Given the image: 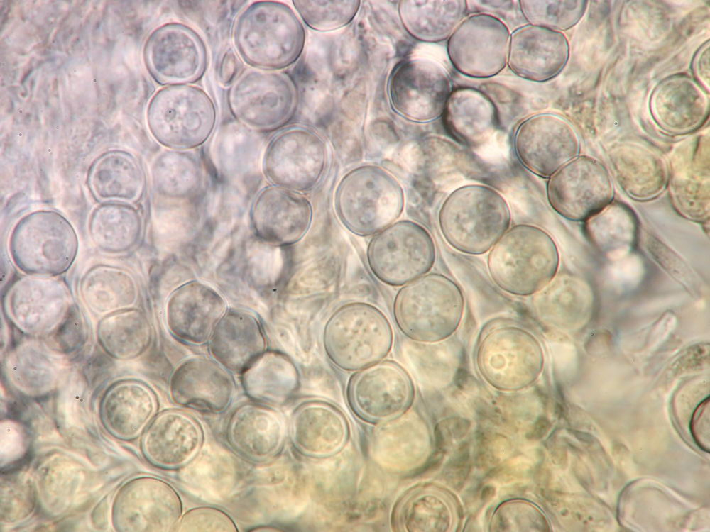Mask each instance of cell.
I'll use <instances>...</instances> for the list:
<instances>
[{
  "mask_svg": "<svg viewBox=\"0 0 710 532\" xmlns=\"http://www.w3.org/2000/svg\"><path fill=\"white\" fill-rule=\"evenodd\" d=\"M708 404L709 398L699 404L694 413L691 423L692 433L695 441L701 448H705L706 451L709 448L707 445V443H709V439H707L709 433H709V423H707L709 421L708 416L709 414V412L707 413Z\"/></svg>",
  "mask_w": 710,
  "mask_h": 532,
  "instance_id": "ab89813d",
  "label": "cell"
},
{
  "mask_svg": "<svg viewBox=\"0 0 710 532\" xmlns=\"http://www.w3.org/2000/svg\"><path fill=\"white\" fill-rule=\"evenodd\" d=\"M310 201L299 192L272 186L256 199L251 220L257 235L275 245H288L300 241L312 221Z\"/></svg>",
  "mask_w": 710,
  "mask_h": 532,
  "instance_id": "d6986e66",
  "label": "cell"
},
{
  "mask_svg": "<svg viewBox=\"0 0 710 532\" xmlns=\"http://www.w3.org/2000/svg\"><path fill=\"white\" fill-rule=\"evenodd\" d=\"M464 310L462 289L440 273H427L402 286L393 302V316L400 331L423 343L450 337L459 328Z\"/></svg>",
  "mask_w": 710,
  "mask_h": 532,
  "instance_id": "277c9868",
  "label": "cell"
},
{
  "mask_svg": "<svg viewBox=\"0 0 710 532\" xmlns=\"http://www.w3.org/2000/svg\"><path fill=\"white\" fill-rule=\"evenodd\" d=\"M297 371L285 356L271 354L264 362L246 370L244 387L251 397L271 403H280L296 389Z\"/></svg>",
  "mask_w": 710,
  "mask_h": 532,
  "instance_id": "d6a6232c",
  "label": "cell"
},
{
  "mask_svg": "<svg viewBox=\"0 0 710 532\" xmlns=\"http://www.w3.org/2000/svg\"><path fill=\"white\" fill-rule=\"evenodd\" d=\"M568 57L567 38L559 31L527 24L510 33L507 65L520 78L535 82L553 79Z\"/></svg>",
  "mask_w": 710,
  "mask_h": 532,
  "instance_id": "44dd1931",
  "label": "cell"
},
{
  "mask_svg": "<svg viewBox=\"0 0 710 532\" xmlns=\"http://www.w3.org/2000/svg\"><path fill=\"white\" fill-rule=\"evenodd\" d=\"M346 394L358 415L381 421L404 412L412 402L414 390L405 370L386 360L356 371L349 381Z\"/></svg>",
  "mask_w": 710,
  "mask_h": 532,
  "instance_id": "ac0fdd59",
  "label": "cell"
},
{
  "mask_svg": "<svg viewBox=\"0 0 710 532\" xmlns=\"http://www.w3.org/2000/svg\"><path fill=\"white\" fill-rule=\"evenodd\" d=\"M327 163V148L315 131L293 126L277 133L263 157V170L275 186L308 191L320 182Z\"/></svg>",
  "mask_w": 710,
  "mask_h": 532,
  "instance_id": "5bb4252c",
  "label": "cell"
},
{
  "mask_svg": "<svg viewBox=\"0 0 710 532\" xmlns=\"http://www.w3.org/2000/svg\"><path fill=\"white\" fill-rule=\"evenodd\" d=\"M87 186L94 198L103 203L133 202L143 194L145 176L131 154L111 150L98 157L90 166Z\"/></svg>",
  "mask_w": 710,
  "mask_h": 532,
  "instance_id": "d4e9b609",
  "label": "cell"
},
{
  "mask_svg": "<svg viewBox=\"0 0 710 532\" xmlns=\"http://www.w3.org/2000/svg\"><path fill=\"white\" fill-rule=\"evenodd\" d=\"M297 87L288 74L254 68L243 72L229 87L226 103L231 116L258 132L278 130L295 116Z\"/></svg>",
  "mask_w": 710,
  "mask_h": 532,
  "instance_id": "9c48e42d",
  "label": "cell"
},
{
  "mask_svg": "<svg viewBox=\"0 0 710 532\" xmlns=\"http://www.w3.org/2000/svg\"><path fill=\"white\" fill-rule=\"evenodd\" d=\"M324 351L337 367L358 371L385 358L393 347V331L385 314L364 302L336 309L323 331Z\"/></svg>",
  "mask_w": 710,
  "mask_h": 532,
  "instance_id": "8992f818",
  "label": "cell"
},
{
  "mask_svg": "<svg viewBox=\"0 0 710 532\" xmlns=\"http://www.w3.org/2000/svg\"><path fill=\"white\" fill-rule=\"evenodd\" d=\"M511 212L504 196L483 184L453 190L438 214L441 233L456 250L478 255L488 252L510 228Z\"/></svg>",
  "mask_w": 710,
  "mask_h": 532,
  "instance_id": "3957f363",
  "label": "cell"
},
{
  "mask_svg": "<svg viewBox=\"0 0 710 532\" xmlns=\"http://www.w3.org/2000/svg\"><path fill=\"white\" fill-rule=\"evenodd\" d=\"M231 376L212 362L194 360L173 373L170 395L176 404L209 414L224 411L234 394Z\"/></svg>",
  "mask_w": 710,
  "mask_h": 532,
  "instance_id": "7402d4cb",
  "label": "cell"
},
{
  "mask_svg": "<svg viewBox=\"0 0 710 532\" xmlns=\"http://www.w3.org/2000/svg\"><path fill=\"white\" fill-rule=\"evenodd\" d=\"M204 442L200 423L177 409L162 412L151 425L145 439L148 458L166 470L181 467L199 453Z\"/></svg>",
  "mask_w": 710,
  "mask_h": 532,
  "instance_id": "cb8c5ba5",
  "label": "cell"
},
{
  "mask_svg": "<svg viewBox=\"0 0 710 532\" xmlns=\"http://www.w3.org/2000/svg\"><path fill=\"white\" fill-rule=\"evenodd\" d=\"M7 304L14 323L32 334H52L72 310L65 285L40 277L17 281L8 294Z\"/></svg>",
  "mask_w": 710,
  "mask_h": 532,
  "instance_id": "ffe728a7",
  "label": "cell"
},
{
  "mask_svg": "<svg viewBox=\"0 0 710 532\" xmlns=\"http://www.w3.org/2000/svg\"><path fill=\"white\" fill-rule=\"evenodd\" d=\"M467 1H400V22L415 39L439 43L449 38L466 17Z\"/></svg>",
  "mask_w": 710,
  "mask_h": 532,
  "instance_id": "4316f807",
  "label": "cell"
},
{
  "mask_svg": "<svg viewBox=\"0 0 710 532\" xmlns=\"http://www.w3.org/2000/svg\"><path fill=\"white\" fill-rule=\"evenodd\" d=\"M470 423L464 419H456L452 426V431L455 438L462 437L469 430Z\"/></svg>",
  "mask_w": 710,
  "mask_h": 532,
  "instance_id": "60d3db41",
  "label": "cell"
},
{
  "mask_svg": "<svg viewBox=\"0 0 710 532\" xmlns=\"http://www.w3.org/2000/svg\"><path fill=\"white\" fill-rule=\"evenodd\" d=\"M293 6L310 28L327 32L349 25L360 9V1H293Z\"/></svg>",
  "mask_w": 710,
  "mask_h": 532,
  "instance_id": "d590c367",
  "label": "cell"
},
{
  "mask_svg": "<svg viewBox=\"0 0 710 532\" xmlns=\"http://www.w3.org/2000/svg\"><path fill=\"white\" fill-rule=\"evenodd\" d=\"M78 249L76 232L60 213L36 211L14 226L9 250L16 265L26 274L55 276L66 272Z\"/></svg>",
  "mask_w": 710,
  "mask_h": 532,
  "instance_id": "ba28073f",
  "label": "cell"
},
{
  "mask_svg": "<svg viewBox=\"0 0 710 532\" xmlns=\"http://www.w3.org/2000/svg\"><path fill=\"white\" fill-rule=\"evenodd\" d=\"M496 106L483 92L471 88L453 90L442 116L447 127L467 142L489 135L498 120Z\"/></svg>",
  "mask_w": 710,
  "mask_h": 532,
  "instance_id": "f1b7e54d",
  "label": "cell"
},
{
  "mask_svg": "<svg viewBox=\"0 0 710 532\" xmlns=\"http://www.w3.org/2000/svg\"><path fill=\"white\" fill-rule=\"evenodd\" d=\"M241 58L232 48H229L222 55L218 67L219 82L224 87H229L242 73Z\"/></svg>",
  "mask_w": 710,
  "mask_h": 532,
  "instance_id": "f35d334b",
  "label": "cell"
},
{
  "mask_svg": "<svg viewBox=\"0 0 710 532\" xmlns=\"http://www.w3.org/2000/svg\"><path fill=\"white\" fill-rule=\"evenodd\" d=\"M495 492L496 490L493 487L491 486L485 487L481 492V499L488 500L491 499L494 496Z\"/></svg>",
  "mask_w": 710,
  "mask_h": 532,
  "instance_id": "7bdbcfd3",
  "label": "cell"
},
{
  "mask_svg": "<svg viewBox=\"0 0 710 532\" xmlns=\"http://www.w3.org/2000/svg\"><path fill=\"white\" fill-rule=\"evenodd\" d=\"M510 38L507 25L499 18L486 13L472 14L448 38V57L464 76L490 78L507 65Z\"/></svg>",
  "mask_w": 710,
  "mask_h": 532,
  "instance_id": "9a60e30c",
  "label": "cell"
},
{
  "mask_svg": "<svg viewBox=\"0 0 710 532\" xmlns=\"http://www.w3.org/2000/svg\"><path fill=\"white\" fill-rule=\"evenodd\" d=\"M143 56L151 77L163 87L194 84L203 78L209 64L203 38L180 21H169L152 31Z\"/></svg>",
  "mask_w": 710,
  "mask_h": 532,
  "instance_id": "8fae6325",
  "label": "cell"
},
{
  "mask_svg": "<svg viewBox=\"0 0 710 532\" xmlns=\"http://www.w3.org/2000/svg\"><path fill=\"white\" fill-rule=\"evenodd\" d=\"M226 438L231 448L248 460L262 462L280 451L284 429L280 417L256 404L238 407L229 418Z\"/></svg>",
  "mask_w": 710,
  "mask_h": 532,
  "instance_id": "603a6c76",
  "label": "cell"
},
{
  "mask_svg": "<svg viewBox=\"0 0 710 532\" xmlns=\"http://www.w3.org/2000/svg\"><path fill=\"white\" fill-rule=\"evenodd\" d=\"M548 179L547 201L567 220L585 222L613 201L610 173L592 157H577Z\"/></svg>",
  "mask_w": 710,
  "mask_h": 532,
  "instance_id": "2e32d148",
  "label": "cell"
},
{
  "mask_svg": "<svg viewBox=\"0 0 710 532\" xmlns=\"http://www.w3.org/2000/svg\"><path fill=\"white\" fill-rule=\"evenodd\" d=\"M152 175L158 192L166 196L182 198L189 196L199 186L202 167L192 152L168 150L155 160Z\"/></svg>",
  "mask_w": 710,
  "mask_h": 532,
  "instance_id": "836d02e7",
  "label": "cell"
},
{
  "mask_svg": "<svg viewBox=\"0 0 710 532\" xmlns=\"http://www.w3.org/2000/svg\"><path fill=\"white\" fill-rule=\"evenodd\" d=\"M337 409L324 401H309L300 406L292 419V438L303 454L330 455L343 445L347 426Z\"/></svg>",
  "mask_w": 710,
  "mask_h": 532,
  "instance_id": "484cf974",
  "label": "cell"
},
{
  "mask_svg": "<svg viewBox=\"0 0 710 532\" xmlns=\"http://www.w3.org/2000/svg\"><path fill=\"white\" fill-rule=\"evenodd\" d=\"M548 426L547 421L544 418L539 419L534 425V428L530 433L531 438L537 439L541 438Z\"/></svg>",
  "mask_w": 710,
  "mask_h": 532,
  "instance_id": "b9f144b4",
  "label": "cell"
},
{
  "mask_svg": "<svg viewBox=\"0 0 710 532\" xmlns=\"http://www.w3.org/2000/svg\"><path fill=\"white\" fill-rule=\"evenodd\" d=\"M513 147L521 165L542 178H550L579 153V139L572 127L549 113L523 121L515 131Z\"/></svg>",
  "mask_w": 710,
  "mask_h": 532,
  "instance_id": "e0dca14e",
  "label": "cell"
},
{
  "mask_svg": "<svg viewBox=\"0 0 710 532\" xmlns=\"http://www.w3.org/2000/svg\"><path fill=\"white\" fill-rule=\"evenodd\" d=\"M209 94L195 84L163 87L151 99L148 127L154 138L170 150H190L211 136L217 123Z\"/></svg>",
  "mask_w": 710,
  "mask_h": 532,
  "instance_id": "52a82bcc",
  "label": "cell"
},
{
  "mask_svg": "<svg viewBox=\"0 0 710 532\" xmlns=\"http://www.w3.org/2000/svg\"><path fill=\"white\" fill-rule=\"evenodd\" d=\"M175 531L236 532V525L224 511L210 506L188 510L180 519Z\"/></svg>",
  "mask_w": 710,
  "mask_h": 532,
  "instance_id": "74e56055",
  "label": "cell"
},
{
  "mask_svg": "<svg viewBox=\"0 0 710 532\" xmlns=\"http://www.w3.org/2000/svg\"><path fill=\"white\" fill-rule=\"evenodd\" d=\"M97 337L100 345L109 355L126 360L138 357L146 350L151 331L140 311L123 309L100 320Z\"/></svg>",
  "mask_w": 710,
  "mask_h": 532,
  "instance_id": "4dcf8cb0",
  "label": "cell"
},
{
  "mask_svg": "<svg viewBox=\"0 0 710 532\" xmlns=\"http://www.w3.org/2000/svg\"><path fill=\"white\" fill-rule=\"evenodd\" d=\"M334 204L338 219L348 231L356 235L369 236L399 218L405 195L390 172L378 165H365L341 179Z\"/></svg>",
  "mask_w": 710,
  "mask_h": 532,
  "instance_id": "5b68a950",
  "label": "cell"
},
{
  "mask_svg": "<svg viewBox=\"0 0 710 532\" xmlns=\"http://www.w3.org/2000/svg\"><path fill=\"white\" fill-rule=\"evenodd\" d=\"M559 254L552 237L539 226L520 223L508 228L488 251L493 282L515 296L534 295L556 276Z\"/></svg>",
  "mask_w": 710,
  "mask_h": 532,
  "instance_id": "7a4b0ae2",
  "label": "cell"
},
{
  "mask_svg": "<svg viewBox=\"0 0 710 532\" xmlns=\"http://www.w3.org/2000/svg\"><path fill=\"white\" fill-rule=\"evenodd\" d=\"M578 2L520 0L518 6L529 24L558 31L571 28L577 21Z\"/></svg>",
  "mask_w": 710,
  "mask_h": 532,
  "instance_id": "8d00e7d4",
  "label": "cell"
},
{
  "mask_svg": "<svg viewBox=\"0 0 710 532\" xmlns=\"http://www.w3.org/2000/svg\"><path fill=\"white\" fill-rule=\"evenodd\" d=\"M305 30L288 4L255 1L236 16L232 40L241 60L251 68L280 71L302 55Z\"/></svg>",
  "mask_w": 710,
  "mask_h": 532,
  "instance_id": "6da1fadb",
  "label": "cell"
},
{
  "mask_svg": "<svg viewBox=\"0 0 710 532\" xmlns=\"http://www.w3.org/2000/svg\"><path fill=\"white\" fill-rule=\"evenodd\" d=\"M585 222L590 239L603 248L629 246L638 234L637 220L633 211L613 201Z\"/></svg>",
  "mask_w": 710,
  "mask_h": 532,
  "instance_id": "e575fe53",
  "label": "cell"
},
{
  "mask_svg": "<svg viewBox=\"0 0 710 532\" xmlns=\"http://www.w3.org/2000/svg\"><path fill=\"white\" fill-rule=\"evenodd\" d=\"M141 220L136 209L125 203H103L92 213L89 233L94 244L111 253L129 250L138 243Z\"/></svg>",
  "mask_w": 710,
  "mask_h": 532,
  "instance_id": "f546056e",
  "label": "cell"
},
{
  "mask_svg": "<svg viewBox=\"0 0 710 532\" xmlns=\"http://www.w3.org/2000/svg\"><path fill=\"white\" fill-rule=\"evenodd\" d=\"M81 292L88 306L96 311H116L132 304L136 287L132 277L121 269L98 266L83 277Z\"/></svg>",
  "mask_w": 710,
  "mask_h": 532,
  "instance_id": "1f68e13d",
  "label": "cell"
},
{
  "mask_svg": "<svg viewBox=\"0 0 710 532\" xmlns=\"http://www.w3.org/2000/svg\"><path fill=\"white\" fill-rule=\"evenodd\" d=\"M366 259L378 280L402 287L430 271L436 260V248L425 227L401 220L373 235L367 246Z\"/></svg>",
  "mask_w": 710,
  "mask_h": 532,
  "instance_id": "30bf717a",
  "label": "cell"
},
{
  "mask_svg": "<svg viewBox=\"0 0 710 532\" xmlns=\"http://www.w3.org/2000/svg\"><path fill=\"white\" fill-rule=\"evenodd\" d=\"M387 89L393 111L415 123H427L442 116L453 92L445 68L425 58L398 62L390 74Z\"/></svg>",
  "mask_w": 710,
  "mask_h": 532,
  "instance_id": "4fadbf2b",
  "label": "cell"
},
{
  "mask_svg": "<svg viewBox=\"0 0 710 532\" xmlns=\"http://www.w3.org/2000/svg\"><path fill=\"white\" fill-rule=\"evenodd\" d=\"M611 172L621 189L633 200L646 201L667 187L669 172L658 157L644 152H620L611 159Z\"/></svg>",
  "mask_w": 710,
  "mask_h": 532,
  "instance_id": "83f0119b",
  "label": "cell"
},
{
  "mask_svg": "<svg viewBox=\"0 0 710 532\" xmlns=\"http://www.w3.org/2000/svg\"><path fill=\"white\" fill-rule=\"evenodd\" d=\"M476 360L481 373L493 385L514 389L537 377L543 367L544 353L533 333L523 327L503 325L481 338Z\"/></svg>",
  "mask_w": 710,
  "mask_h": 532,
  "instance_id": "7c38bea8",
  "label": "cell"
}]
</instances>
